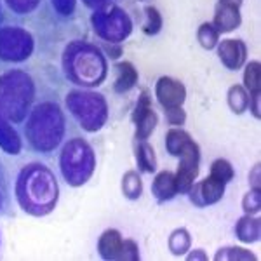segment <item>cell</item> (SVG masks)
<instances>
[{
  "label": "cell",
  "mask_w": 261,
  "mask_h": 261,
  "mask_svg": "<svg viewBox=\"0 0 261 261\" xmlns=\"http://www.w3.org/2000/svg\"><path fill=\"white\" fill-rule=\"evenodd\" d=\"M145 12H146V18H148V21L145 23L143 32H145L146 35H155V33L161 32V27H162L161 14H159V11L155 9V7H146Z\"/></svg>",
  "instance_id": "obj_18"
},
{
  "label": "cell",
  "mask_w": 261,
  "mask_h": 261,
  "mask_svg": "<svg viewBox=\"0 0 261 261\" xmlns=\"http://www.w3.org/2000/svg\"><path fill=\"white\" fill-rule=\"evenodd\" d=\"M197 37H199V42H200V45L204 49H214L218 42H220V40H218V39H220V32L213 27V23H204V24H202V27L199 28Z\"/></svg>",
  "instance_id": "obj_16"
},
{
  "label": "cell",
  "mask_w": 261,
  "mask_h": 261,
  "mask_svg": "<svg viewBox=\"0 0 261 261\" xmlns=\"http://www.w3.org/2000/svg\"><path fill=\"white\" fill-rule=\"evenodd\" d=\"M241 21L242 19H241L239 7L225 6V4H218L216 6V14H214L213 27L220 33L233 32L235 28L241 24Z\"/></svg>",
  "instance_id": "obj_5"
},
{
  "label": "cell",
  "mask_w": 261,
  "mask_h": 261,
  "mask_svg": "<svg viewBox=\"0 0 261 261\" xmlns=\"http://www.w3.org/2000/svg\"><path fill=\"white\" fill-rule=\"evenodd\" d=\"M218 54L226 68L237 70L246 61L247 49L242 40H223L218 44Z\"/></svg>",
  "instance_id": "obj_4"
},
{
  "label": "cell",
  "mask_w": 261,
  "mask_h": 261,
  "mask_svg": "<svg viewBox=\"0 0 261 261\" xmlns=\"http://www.w3.org/2000/svg\"><path fill=\"white\" fill-rule=\"evenodd\" d=\"M228 105L237 115H241L249 107V94L242 86H231L228 91Z\"/></svg>",
  "instance_id": "obj_13"
},
{
  "label": "cell",
  "mask_w": 261,
  "mask_h": 261,
  "mask_svg": "<svg viewBox=\"0 0 261 261\" xmlns=\"http://www.w3.org/2000/svg\"><path fill=\"white\" fill-rule=\"evenodd\" d=\"M140 258V252H138L136 244L133 241L124 242V251H122V259H138Z\"/></svg>",
  "instance_id": "obj_21"
},
{
  "label": "cell",
  "mask_w": 261,
  "mask_h": 261,
  "mask_svg": "<svg viewBox=\"0 0 261 261\" xmlns=\"http://www.w3.org/2000/svg\"><path fill=\"white\" fill-rule=\"evenodd\" d=\"M220 4H225V6H231V7H241L242 0H220Z\"/></svg>",
  "instance_id": "obj_23"
},
{
  "label": "cell",
  "mask_w": 261,
  "mask_h": 261,
  "mask_svg": "<svg viewBox=\"0 0 261 261\" xmlns=\"http://www.w3.org/2000/svg\"><path fill=\"white\" fill-rule=\"evenodd\" d=\"M188 259H205V254L202 252V249H197V252H192L188 256Z\"/></svg>",
  "instance_id": "obj_24"
},
{
  "label": "cell",
  "mask_w": 261,
  "mask_h": 261,
  "mask_svg": "<svg viewBox=\"0 0 261 261\" xmlns=\"http://www.w3.org/2000/svg\"><path fill=\"white\" fill-rule=\"evenodd\" d=\"M166 119H167V124L181 125L185 120H187V113H185V110L181 107L166 108Z\"/></svg>",
  "instance_id": "obj_20"
},
{
  "label": "cell",
  "mask_w": 261,
  "mask_h": 261,
  "mask_svg": "<svg viewBox=\"0 0 261 261\" xmlns=\"http://www.w3.org/2000/svg\"><path fill=\"white\" fill-rule=\"evenodd\" d=\"M209 176L223 181V183H228V181L233 179L235 172H233V167H231V164L228 161H225V159H218V161L213 162L211 174Z\"/></svg>",
  "instance_id": "obj_17"
},
{
  "label": "cell",
  "mask_w": 261,
  "mask_h": 261,
  "mask_svg": "<svg viewBox=\"0 0 261 261\" xmlns=\"http://www.w3.org/2000/svg\"><path fill=\"white\" fill-rule=\"evenodd\" d=\"M249 183L251 187L254 188V190H259V164H256L254 169H252V172L249 174Z\"/></svg>",
  "instance_id": "obj_22"
},
{
  "label": "cell",
  "mask_w": 261,
  "mask_h": 261,
  "mask_svg": "<svg viewBox=\"0 0 261 261\" xmlns=\"http://www.w3.org/2000/svg\"><path fill=\"white\" fill-rule=\"evenodd\" d=\"M190 140V134L185 133L183 129H169L166 136V148L172 157H178L179 151L183 150V146Z\"/></svg>",
  "instance_id": "obj_12"
},
{
  "label": "cell",
  "mask_w": 261,
  "mask_h": 261,
  "mask_svg": "<svg viewBox=\"0 0 261 261\" xmlns=\"http://www.w3.org/2000/svg\"><path fill=\"white\" fill-rule=\"evenodd\" d=\"M179 166L178 172L174 174L176 188L178 193H187L195 183L199 176V164H200V148L195 141L190 140L179 151Z\"/></svg>",
  "instance_id": "obj_2"
},
{
  "label": "cell",
  "mask_w": 261,
  "mask_h": 261,
  "mask_svg": "<svg viewBox=\"0 0 261 261\" xmlns=\"http://www.w3.org/2000/svg\"><path fill=\"white\" fill-rule=\"evenodd\" d=\"M16 197L21 207L35 216L53 211L58 200V183L54 174L42 164H28L21 169L16 183Z\"/></svg>",
  "instance_id": "obj_1"
},
{
  "label": "cell",
  "mask_w": 261,
  "mask_h": 261,
  "mask_svg": "<svg viewBox=\"0 0 261 261\" xmlns=\"http://www.w3.org/2000/svg\"><path fill=\"white\" fill-rule=\"evenodd\" d=\"M136 161L141 171L145 172H153L157 169V159H155L153 148L146 143V140H138L136 141Z\"/></svg>",
  "instance_id": "obj_9"
},
{
  "label": "cell",
  "mask_w": 261,
  "mask_h": 261,
  "mask_svg": "<svg viewBox=\"0 0 261 261\" xmlns=\"http://www.w3.org/2000/svg\"><path fill=\"white\" fill-rule=\"evenodd\" d=\"M99 254L105 259H122L124 241L117 230H107L99 239Z\"/></svg>",
  "instance_id": "obj_6"
},
{
  "label": "cell",
  "mask_w": 261,
  "mask_h": 261,
  "mask_svg": "<svg viewBox=\"0 0 261 261\" xmlns=\"http://www.w3.org/2000/svg\"><path fill=\"white\" fill-rule=\"evenodd\" d=\"M242 207L247 214H258L261 209V190H252L244 197Z\"/></svg>",
  "instance_id": "obj_19"
},
{
  "label": "cell",
  "mask_w": 261,
  "mask_h": 261,
  "mask_svg": "<svg viewBox=\"0 0 261 261\" xmlns=\"http://www.w3.org/2000/svg\"><path fill=\"white\" fill-rule=\"evenodd\" d=\"M157 113L151 108L148 113L141 117L140 120H136V140H148V136L153 133L155 125H157Z\"/></svg>",
  "instance_id": "obj_14"
},
{
  "label": "cell",
  "mask_w": 261,
  "mask_h": 261,
  "mask_svg": "<svg viewBox=\"0 0 261 261\" xmlns=\"http://www.w3.org/2000/svg\"><path fill=\"white\" fill-rule=\"evenodd\" d=\"M244 89L249 91V96L259 94L261 89V65L259 61H251L246 66V73H244Z\"/></svg>",
  "instance_id": "obj_11"
},
{
  "label": "cell",
  "mask_w": 261,
  "mask_h": 261,
  "mask_svg": "<svg viewBox=\"0 0 261 261\" xmlns=\"http://www.w3.org/2000/svg\"><path fill=\"white\" fill-rule=\"evenodd\" d=\"M122 192L127 199H138L143 192V185H141V178L136 174L134 171H129L127 174L122 179Z\"/></svg>",
  "instance_id": "obj_15"
},
{
  "label": "cell",
  "mask_w": 261,
  "mask_h": 261,
  "mask_svg": "<svg viewBox=\"0 0 261 261\" xmlns=\"http://www.w3.org/2000/svg\"><path fill=\"white\" fill-rule=\"evenodd\" d=\"M117 70V81H115V91L117 92H125L129 89H133L134 84L138 81V73L134 70V66L129 61L119 63L115 65Z\"/></svg>",
  "instance_id": "obj_8"
},
{
  "label": "cell",
  "mask_w": 261,
  "mask_h": 261,
  "mask_svg": "<svg viewBox=\"0 0 261 261\" xmlns=\"http://www.w3.org/2000/svg\"><path fill=\"white\" fill-rule=\"evenodd\" d=\"M237 235L242 242H256L259 239V220L251 218V214H247L246 218H242L237 225Z\"/></svg>",
  "instance_id": "obj_10"
},
{
  "label": "cell",
  "mask_w": 261,
  "mask_h": 261,
  "mask_svg": "<svg viewBox=\"0 0 261 261\" xmlns=\"http://www.w3.org/2000/svg\"><path fill=\"white\" fill-rule=\"evenodd\" d=\"M155 92H157L159 103H161L164 108L181 107V105L185 103V98H187V89H185L183 84L174 81V79H171V77L159 79Z\"/></svg>",
  "instance_id": "obj_3"
},
{
  "label": "cell",
  "mask_w": 261,
  "mask_h": 261,
  "mask_svg": "<svg viewBox=\"0 0 261 261\" xmlns=\"http://www.w3.org/2000/svg\"><path fill=\"white\" fill-rule=\"evenodd\" d=\"M151 193L159 202H166L171 200L172 197L178 193V188H176V179L174 174L169 171H162L155 176L153 185H151Z\"/></svg>",
  "instance_id": "obj_7"
}]
</instances>
